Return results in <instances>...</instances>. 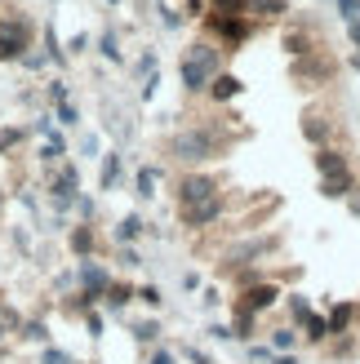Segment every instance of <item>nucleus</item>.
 I'll return each instance as SVG.
<instances>
[{"label": "nucleus", "mask_w": 360, "mask_h": 364, "mask_svg": "<svg viewBox=\"0 0 360 364\" xmlns=\"http://www.w3.org/2000/svg\"><path fill=\"white\" fill-rule=\"evenodd\" d=\"M231 147V138L218 129V124H187L169 138V156L178 165H205V160H218Z\"/></svg>", "instance_id": "obj_1"}, {"label": "nucleus", "mask_w": 360, "mask_h": 364, "mask_svg": "<svg viewBox=\"0 0 360 364\" xmlns=\"http://www.w3.org/2000/svg\"><path fill=\"white\" fill-rule=\"evenodd\" d=\"M223 67V49L213 41H196L183 49V63H178V76H183V89L187 94H209V80L218 76Z\"/></svg>", "instance_id": "obj_2"}, {"label": "nucleus", "mask_w": 360, "mask_h": 364, "mask_svg": "<svg viewBox=\"0 0 360 364\" xmlns=\"http://www.w3.org/2000/svg\"><path fill=\"white\" fill-rule=\"evenodd\" d=\"M76 187H80V178H76V169L71 165H63L58 169V178H49V205L58 209V213H67V209H76Z\"/></svg>", "instance_id": "obj_3"}, {"label": "nucleus", "mask_w": 360, "mask_h": 364, "mask_svg": "<svg viewBox=\"0 0 360 364\" xmlns=\"http://www.w3.org/2000/svg\"><path fill=\"white\" fill-rule=\"evenodd\" d=\"M205 23H209V31H218L231 49H240L249 41V18L245 14H205Z\"/></svg>", "instance_id": "obj_4"}, {"label": "nucleus", "mask_w": 360, "mask_h": 364, "mask_svg": "<svg viewBox=\"0 0 360 364\" xmlns=\"http://www.w3.org/2000/svg\"><path fill=\"white\" fill-rule=\"evenodd\" d=\"M178 213H183V227L205 231V227H213V223H218V218L227 213V200H223V196H213V200H201V205H183Z\"/></svg>", "instance_id": "obj_5"}, {"label": "nucleus", "mask_w": 360, "mask_h": 364, "mask_svg": "<svg viewBox=\"0 0 360 364\" xmlns=\"http://www.w3.org/2000/svg\"><path fill=\"white\" fill-rule=\"evenodd\" d=\"M334 71H338V67H334V63L325 58V53L316 49V53H307V58H298V63H294V80H302L307 89H316V85L334 80Z\"/></svg>", "instance_id": "obj_6"}, {"label": "nucleus", "mask_w": 360, "mask_h": 364, "mask_svg": "<svg viewBox=\"0 0 360 364\" xmlns=\"http://www.w3.org/2000/svg\"><path fill=\"white\" fill-rule=\"evenodd\" d=\"M280 298H285V294H280V284H276V280H258L254 289H245V294L236 298V306H245V311L263 316V311H272Z\"/></svg>", "instance_id": "obj_7"}, {"label": "nucleus", "mask_w": 360, "mask_h": 364, "mask_svg": "<svg viewBox=\"0 0 360 364\" xmlns=\"http://www.w3.org/2000/svg\"><path fill=\"white\" fill-rule=\"evenodd\" d=\"M218 196V182L209 173H183L178 178V205H201V200Z\"/></svg>", "instance_id": "obj_8"}, {"label": "nucleus", "mask_w": 360, "mask_h": 364, "mask_svg": "<svg viewBox=\"0 0 360 364\" xmlns=\"http://www.w3.org/2000/svg\"><path fill=\"white\" fill-rule=\"evenodd\" d=\"M76 280H80V289H85V298H107V289H112V276H107V267L89 262V258L80 262Z\"/></svg>", "instance_id": "obj_9"}, {"label": "nucleus", "mask_w": 360, "mask_h": 364, "mask_svg": "<svg viewBox=\"0 0 360 364\" xmlns=\"http://www.w3.org/2000/svg\"><path fill=\"white\" fill-rule=\"evenodd\" d=\"M302 138H307L312 147L320 151V147H329V138H334V124H329L325 116H320V112H307V116H302Z\"/></svg>", "instance_id": "obj_10"}, {"label": "nucleus", "mask_w": 360, "mask_h": 364, "mask_svg": "<svg viewBox=\"0 0 360 364\" xmlns=\"http://www.w3.org/2000/svg\"><path fill=\"white\" fill-rule=\"evenodd\" d=\"M325 320H329V333L343 338V333H351V324L360 320V306H356V302H334Z\"/></svg>", "instance_id": "obj_11"}, {"label": "nucleus", "mask_w": 360, "mask_h": 364, "mask_svg": "<svg viewBox=\"0 0 360 364\" xmlns=\"http://www.w3.org/2000/svg\"><path fill=\"white\" fill-rule=\"evenodd\" d=\"M356 187H360V182H356V173H351V169H343V173H329V178H320V196H325V200H347Z\"/></svg>", "instance_id": "obj_12"}, {"label": "nucleus", "mask_w": 360, "mask_h": 364, "mask_svg": "<svg viewBox=\"0 0 360 364\" xmlns=\"http://www.w3.org/2000/svg\"><path fill=\"white\" fill-rule=\"evenodd\" d=\"M240 94H245V85H240V76H231V71H218V76L209 80V98L213 102H231Z\"/></svg>", "instance_id": "obj_13"}, {"label": "nucleus", "mask_w": 360, "mask_h": 364, "mask_svg": "<svg viewBox=\"0 0 360 364\" xmlns=\"http://www.w3.org/2000/svg\"><path fill=\"white\" fill-rule=\"evenodd\" d=\"M312 165H316V173H320V178H329V173H343V169H351V165H347V156L338 151V147H320V151L312 156Z\"/></svg>", "instance_id": "obj_14"}, {"label": "nucleus", "mask_w": 360, "mask_h": 364, "mask_svg": "<svg viewBox=\"0 0 360 364\" xmlns=\"http://www.w3.org/2000/svg\"><path fill=\"white\" fill-rule=\"evenodd\" d=\"M302 338H307V342H312V347H325V342L334 338V333H329V320L312 311L307 320H302Z\"/></svg>", "instance_id": "obj_15"}, {"label": "nucleus", "mask_w": 360, "mask_h": 364, "mask_svg": "<svg viewBox=\"0 0 360 364\" xmlns=\"http://www.w3.org/2000/svg\"><path fill=\"white\" fill-rule=\"evenodd\" d=\"M120 173H125V156H120V151H107V156H102V173H98L102 191H112L116 182H120Z\"/></svg>", "instance_id": "obj_16"}, {"label": "nucleus", "mask_w": 360, "mask_h": 364, "mask_svg": "<svg viewBox=\"0 0 360 364\" xmlns=\"http://www.w3.org/2000/svg\"><path fill=\"white\" fill-rule=\"evenodd\" d=\"M142 231H147V223H142L138 213H125L120 223H116V231H112V235H116V245H129V240H138Z\"/></svg>", "instance_id": "obj_17"}, {"label": "nucleus", "mask_w": 360, "mask_h": 364, "mask_svg": "<svg viewBox=\"0 0 360 364\" xmlns=\"http://www.w3.org/2000/svg\"><path fill=\"white\" fill-rule=\"evenodd\" d=\"M156 182H160V169H156V165H142L138 178H134V196H138V200H152V196H156Z\"/></svg>", "instance_id": "obj_18"}, {"label": "nucleus", "mask_w": 360, "mask_h": 364, "mask_svg": "<svg viewBox=\"0 0 360 364\" xmlns=\"http://www.w3.org/2000/svg\"><path fill=\"white\" fill-rule=\"evenodd\" d=\"M254 329H258V316H254V311H245V306H236V320H231V338L249 342V338H254Z\"/></svg>", "instance_id": "obj_19"}, {"label": "nucleus", "mask_w": 360, "mask_h": 364, "mask_svg": "<svg viewBox=\"0 0 360 364\" xmlns=\"http://www.w3.org/2000/svg\"><path fill=\"white\" fill-rule=\"evenodd\" d=\"M23 49H27V41H23V36H14V31H0V63H9V58H23Z\"/></svg>", "instance_id": "obj_20"}, {"label": "nucleus", "mask_w": 360, "mask_h": 364, "mask_svg": "<svg viewBox=\"0 0 360 364\" xmlns=\"http://www.w3.org/2000/svg\"><path fill=\"white\" fill-rule=\"evenodd\" d=\"M67 245H71V253H76V258H89V253H94V231H89V227H76Z\"/></svg>", "instance_id": "obj_21"}, {"label": "nucleus", "mask_w": 360, "mask_h": 364, "mask_svg": "<svg viewBox=\"0 0 360 364\" xmlns=\"http://www.w3.org/2000/svg\"><path fill=\"white\" fill-rule=\"evenodd\" d=\"M267 347H272V351H294V347H298V333L290 329V324H285V329H272Z\"/></svg>", "instance_id": "obj_22"}, {"label": "nucleus", "mask_w": 360, "mask_h": 364, "mask_svg": "<svg viewBox=\"0 0 360 364\" xmlns=\"http://www.w3.org/2000/svg\"><path fill=\"white\" fill-rule=\"evenodd\" d=\"M63 156H67L63 134H49V138H45V147H41V160H49V165H53V160H63Z\"/></svg>", "instance_id": "obj_23"}, {"label": "nucleus", "mask_w": 360, "mask_h": 364, "mask_svg": "<svg viewBox=\"0 0 360 364\" xmlns=\"http://www.w3.org/2000/svg\"><path fill=\"white\" fill-rule=\"evenodd\" d=\"M129 298H138V289H129V284H112V289H107V306H112V311H120Z\"/></svg>", "instance_id": "obj_24"}, {"label": "nucleus", "mask_w": 360, "mask_h": 364, "mask_svg": "<svg viewBox=\"0 0 360 364\" xmlns=\"http://www.w3.org/2000/svg\"><path fill=\"white\" fill-rule=\"evenodd\" d=\"M98 45H102V58H107V63H120V41H116V27H107Z\"/></svg>", "instance_id": "obj_25"}, {"label": "nucleus", "mask_w": 360, "mask_h": 364, "mask_svg": "<svg viewBox=\"0 0 360 364\" xmlns=\"http://www.w3.org/2000/svg\"><path fill=\"white\" fill-rule=\"evenodd\" d=\"M134 338H138V342H156V338H160V324H156V320H138V324H134Z\"/></svg>", "instance_id": "obj_26"}, {"label": "nucleus", "mask_w": 360, "mask_h": 364, "mask_svg": "<svg viewBox=\"0 0 360 364\" xmlns=\"http://www.w3.org/2000/svg\"><path fill=\"white\" fill-rule=\"evenodd\" d=\"M290 316H294V320L302 324V320H307V316H312V302H307V298H302V294H290Z\"/></svg>", "instance_id": "obj_27"}, {"label": "nucleus", "mask_w": 360, "mask_h": 364, "mask_svg": "<svg viewBox=\"0 0 360 364\" xmlns=\"http://www.w3.org/2000/svg\"><path fill=\"white\" fill-rule=\"evenodd\" d=\"M45 53H49V58H53V63H58V67L67 63V53H63V45H58V36H53V27L45 31Z\"/></svg>", "instance_id": "obj_28"}, {"label": "nucleus", "mask_w": 360, "mask_h": 364, "mask_svg": "<svg viewBox=\"0 0 360 364\" xmlns=\"http://www.w3.org/2000/svg\"><path fill=\"white\" fill-rule=\"evenodd\" d=\"M338 5V14H343V23L351 27V23H360V0H334Z\"/></svg>", "instance_id": "obj_29"}, {"label": "nucleus", "mask_w": 360, "mask_h": 364, "mask_svg": "<svg viewBox=\"0 0 360 364\" xmlns=\"http://www.w3.org/2000/svg\"><path fill=\"white\" fill-rule=\"evenodd\" d=\"M23 338H27V342H49V329H45L41 320H27V324H23Z\"/></svg>", "instance_id": "obj_30"}, {"label": "nucleus", "mask_w": 360, "mask_h": 364, "mask_svg": "<svg viewBox=\"0 0 360 364\" xmlns=\"http://www.w3.org/2000/svg\"><path fill=\"white\" fill-rule=\"evenodd\" d=\"M249 360H254V364H272L276 351H272V347H263V342H249Z\"/></svg>", "instance_id": "obj_31"}, {"label": "nucleus", "mask_w": 360, "mask_h": 364, "mask_svg": "<svg viewBox=\"0 0 360 364\" xmlns=\"http://www.w3.org/2000/svg\"><path fill=\"white\" fill-rule=\"evenodd\" d=\"M160 23H165L169 31H178V27H183V14H178V9H169V5H160Z\"/></svg>", "instance_id": "obj_32"}, {"label": "nucleus", "mask_w": 360, "mask_h": 364, "mask_svg": "<svg viewBox=\"0 0 360 364\" xmlns=\"http://www.w3.org/2000/svg\"><path fill=\"white\" fill-rule=\"evenodd\" d=\"M156 89H160V71H152V76L142 80V102H152V98H156Z\"/></svg>", "instance_id": "obj_33"}, {"label": "nucleus", "mask_w": 360, "mask_h": 364, "mask_svg": "<svg viewBox=\"0 0 360 364\" xmlns=\"http://www.w3.org/2000/svg\"><path fill=\"white\" fill-rule=\"evenodd\" d=\"M138 302H147V306H160V289H156V284H142V289H138Z\"/></svg>", "instance_id": "obj_34"}, {"label": "nucleus", "mask_w": 360, "mask_h": 364, "mask_svg": "<svg viewBox=\"0 0 360 364\" xmlns=\"http://www.w3.org/2000/svg\"><path fill=\"white\" fill-rule=\"evenodd\" d=\"M254 9H263V14H285V0H249Z\"/></svg>", "instance_id": "obj_35"}, {"label": "nucleus", "mask_w": 360, "mask_h": 364, "mask_svg": "<svg viewBox=\"0 0 360 364\" xmlns=\"http://www.w3.org/2000/svg\"><path fill=\"white\" fill-rule=\"evenodd\" d=\"M41 364H71V355H63L58 347H45V355H41Z\"/></svg>", "instance_id": "obj_36"}, {"label": "nucleus", "mask_w": 360, "mask_h": 364, "mask_svg": "<svg viewBox=\"0 0 360 364\" xmlns=\"http://www.w3.org/2000/svg\"><path fill=\"white\" fill-rule=\"evenodd\" d=\"M147 364H178V360H174V351H169V347H156Z\"/></svg>", "instance_id": "obj_37"}, {"label": "nucleus", "mask_w": 360, "mask_h": 364, "mask_svg": "<svg viewBox=\"0 0 360 364\" xmlns=\"http://www.w3.org/2000/svg\"><path fill=\"white\" fill-rule=\"evenodd\" d=\"M183 355H187L191 364H213V360H209V355H205L201 347H183Z\"/></svg>", "instance_id": "obj_38"}, {"label": "nucleus", "mask_w": 360, "mask_h": 364, "mask_svg": "<svg viewBox=\"0 0 360 364\" xmlns=\"http://www.w3.org/2000/svg\"><path fill=\"white\" fill-rule=\"evenodd\" d=\"M209 338L213 342H227L231 338V324H209Z\"/></svg>", "instance_id": "obj_39"}, {"label": "nucleus", "mask_w": 360, "mask_h": 364, "mask_svg": "<svg viewBox=\"0 0 360 364\" xmlns=\"http://www.w3.org/2000/svg\"><path fill=\"white\" fill-rule=\"evenodd\" d=\"M58 120H63V124H76V107H71V102H58Z\"/></svg>", "instance_id": "obj_40"}, {"label": "nucleus", "mask_w": 360, "mask_h": 364, "mask_svg": "<svg viewBox=\"0 0 360 364\" xmlns=\"http://www.w3.org/2000/svg\"><path fill=\"white\" fill-rule=\"evenodd\" d=\"M120 262H125V267H142V258H138V253H134L129 245H125V249H120Z\"/></svg>", "instance_id": "obj_41"}, {"label": "nucleus", "mask_w": 360, "mask_h": 364, "mask_svg": "<svg viewBox=\"0 0 360 364\" xmlns=\"http://www.w3.org/2000/svg\"><path fill=\"white\" fill-rule=\"evenodd\" d=\"M14 142H18V129H0V151H9Z\"/></svg>", "instance_id": "obj_42"}, {"label": "nucleus", "mask_w": 360, "mask_h": 364, "mask_svg": "<svg viewBox=\"0 0 360 364\" xmlns=\"http://www.w3.org/2000/svg\"><path fill=\"white\" fill-rule=\"evenodd\" d=\"M49 94H53V102H67V85H63V80H53V85H49Z\"/></svg>", "instance_id": "obj_43"}, {"label": "nucleus", "mask_w": 360, "mask_h": 364, "mask_svg": "<svg viewBox=\"0 0 360 364\" xmlns=\"http://www.w3.org/2000/svg\"><path fill=\"white\" fill-rule=\"evenodd\" d=\"M80 151H85V156H98V138H94V134H85V142H80Z\"/></svg>", "instance_id": "obj_44"}, {"label": "nucleus", "mask_w": 360, "mask_h": 364, "mask_svg": "<svg viewBox=\"0 0 360 364\" xmlns=\"http://www.w3.org/2000/svg\"><path fill=\"white\" fill-rule=\"evenodd\" d=\"M347 213H351V218H360V187L347 196Z\"/></svg>", "instance_id": "obj_45"}, {"label": "nucleus", "mask_w": 360, "mask_h": 364, "mask_svg": "<svg viewBox=\"0 0 360 364\" xmlns=\"http://www.w3.org/2000/svg\"><path fill=\"white\" fill-rule=\"evenodd\" d=\"M85 49H89V36H85V31L71 36V53H85Z\"/></svg>", "instance_id": "obj_46"}, {"label": "nucleus", "mask_w": 360, "mask_h": 364, "mask_svg": "<svg viewBox=\"0 0 360 364\" xmlns=\"http://www.w3.org/2000/svg\"><path fill=\"white\" fill-rule=\"evenodd\" d=\"M183 289H187V294H196V289H201V276H196V271H187V276H183Z\"/></svg>", "instance_id": "obj_47"}, {"label": "nucleus", "mask_w": 360, "mask_h": 364, "mask_svg": "<svg viewBox=\"0 0 360 364\" xmlns=\"http://www.w3.org/2000/svg\"><path fill=\"white\" fill-rule=\"evenodd\" d=\"M187 14L191 18H205V0H187Z\"/></svg>", "instance_id": "obj_48"}, {"label": "nucleus", "mask_w": 360, "mask_h": 364, "mask_svg": "<svg viewBox=\"0 0 360 364\" xmlns=\"http://www.w3.org/2000/svg\"><path fill=\"white\" fill-rule=\"evenodd\" d=\"M272 364H298V355H294V351H276V360H272Z\"/></svg>", "instance_id": "obj_49"}, {"label": "nucleus", "mask_w": 360, "mask_h": 364, "mask_svg": "<svg viewBox=\"0 0 360 364\" xmlns=\"http://www.w3.org/2000/svg\"><path fill=\"white\" fill-rule=\"evenodd\" d=\"M347 41H351V45H356V53H360V23H351V27H347Z\"/></svg>", "instance_id": "obj_50"}, {"label": "nucleus", "mask_w": 360, "mask_h": 364, "mask_svg": "<svg viewBox=\"0 0 360 364\" xmlns=\"http://www.w3.org/2000/svg\"><path fill=\"white\" fill-rule=\"evenodd\" d=\"M351 67H356V71H360V53H356V58H351Z\"/></svg>", "instance_id": "obj_51"}, {"label": "nucleus", "mask_w": 360, "mask_h": 364, "mask_svg": "<svg viewBox=\"0 0 360 364\" xmlns=\"http://www.w3.org/2000/svg\"><path fill=\"white\" fill-rule=\"evenodd\" d=\"M0 338H5V324H0Z\"/></svg>", "instance_id": "obj_52"}, {"label": "nucleus", "mask_w": 360, "mask_h": 364, "mask_svg": "<svg viewBox=\"0 0 360 364\" xmlns=\"http://www.w3.org/2000/svg\"><path fill=\"white\" fill-rule=\"evenodd\" d=\"M107 5H116V0H107Z\"/></svg>", "instance_id": "obj_53"}, {"label": "nucleus", "mask_w": 360, "mask_h": 364, "mask_svg": "<svg viewBox=\"0 0 360 364\" xmlns=\"http://www.w3.org/2000/svg\"><path fill=\"white\" fill-rule=\"evenodd\" d=\"M0 316H5V306H0Z\"/></svg>", "instance_id": "obj_54"}]
</instances>
